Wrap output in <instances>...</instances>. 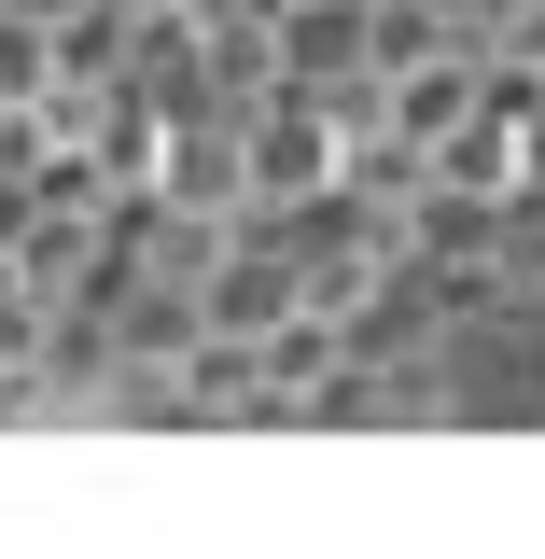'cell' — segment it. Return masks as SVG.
Segmentation results:
<instances>
[{"label": "cell", "mask_w": 545, "mask_h": 559, "mask_svg": "<svg viewBox=\"0 0 545 559\" xmlns=\"http://www.w3.org/2000/svg\"><path fill=\"white\" fill-rule=\"evenodd\" d=\"M266 43H280V84H336V70H364V0H280Z\"/></svg>", "instance_id": "cell-1"}, {"label": "cell", "mask_w": 545, "mask_h": 559, "mask_svg": "<svg viewBox=\"0 0 545 559\" xmlns=\"http://www.w3.org/2000/svg\"><path fill=\"white\" fill-rule=\"evenodd\" d=\"M252 14H280V0H252Z\"/></svg>", "instance_id": "cell-2"}]
</instances>
